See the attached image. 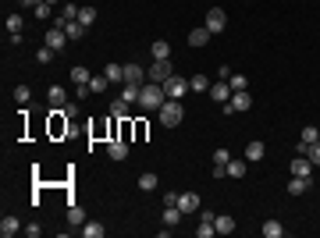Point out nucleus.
Here are the masks:
<instances>
[{"instance_id":"33","label":"nucleus","mask_w":320,"mask_h":238,"mask_svg":"<svg viewBox=\"0 0 320 238\" xmlns=\"http://www.w3.org/2000/svg\"><path fill=\"white\" fill-rule=\"evenodd\" d=\"M75 21H79V25H85V29H89V25L96 21V11H93V7H79V18H75Z\"/></svg>"},{"instance_id":"11","label":"nucleus","mask_w":320,"mask_h":238,"mask_svg":"<svg viewBox=\"0 0 320 238\" xmlns=\"http://www.w3.org/2000/svg\"><path fill=\"white\" fill-rule=\"evenodd\" d=\"M47 100H50V107H54V110L68 107V92H64L61 85H50V89H47Z\"/></svg>"},{"instance_id":"17","label":"nucleus","mask_w":320,"mask_h":238,"mask_svg":"<svg viewBox=\"0 0 320 238\" xmlns=\"http://www.w3.org/2000/svg\"><path fill=\"white\" fill-rule=\"evenodd\" d=\"M150 54H153V61H171V43H167V39H157V43L150 46Z\"/></svg>"},{"instance_id":"20","label":"nucleus","mask_w":320,"mask_h":238,"mask_svg":"<svg viewBox=\"0 0 320 238\" xmlns=\"http://www.w3.org/2000/svg\"><path fill=\"white\" fill-rule=\"evenodd\" d=\"M317 139H320V132L313 128V125H306V128H303V135H299V153H306V146H310V142H317Z\"/></svg>"},{"instance_id":"6","label":"nucleus","mask_w":320,"mask_h":238,"mask_svg":"<svg viewBox=\"0 0 320 238\" xmlns=\"http://www.w3.org/2000/svg\"><path fill=\"white\" fill-rule=\"evenodd\" d=\"M68 43H72V39H68V32H64V29H47V46H50L54 54H57V50H64Z\"/></svg>"},{"instance_id":"5","label":"nucleus","mask_w":320,"mask_h":238,"mask_svg":"<svg viewBox=\"0 0 320 238\" xmlns=\"http://www.w3.org/2000/svg\"><path fill=\"white\" fill-rule=\"evenodd\" d=\"M207 29H210L214 36L224 32V29H228V14H224L221 7H210V11H207Z\"/></svg>"},{"instance_id":"37","label":"nucleus","mask_w":320,"mask_h":238,"mask_svg":"<svg viewBox=\"0 0 320 238\" xmlns=\"http://www.w3.org/2000/svg\"><path fill=\"white\" fill-rule=\"evenodd\" d=\"M228 85H232V92H242V89H249V79H245V75H232Z\"/></svg>"},{"instance_id":"9","label":"nucleus","mask_w":320,"mask_h":238,"mask_svg":"<svg viewBox=\"0 0 320 238\" xmlns=\"http://www.w3.org/2000/svg\"><path fill=\"white\" fill-rule=\"evenodd\" d=\"M178 210L181 213H199V196L196 192H181L178 196Z\"/></svg>"},{"instance_id":"13","label":"nucleus","mask_w":320,"mask_h":238,"mask_svg":"<svg viewBox=\"0 0 320 238\" xmlns=\"http://www.w3.org/2000/svg\"><path fill=\"white\" fill-rule=\"evenodd\" d=\"M224 171H228V178H245V171H249V160H245V157H242V160H239V157H232Z\"/></svg>"},{"instance_id":"44","label":"nucleus","mask_w":320,"mask_h":238,"mask_svg":"<svg viewBox=\"0 0 320 238\" xmlns=\"http://www.w3.org/2000/svg\"><path fill=\"white\" fill-rule=\"evenodd\" d=\"M164 206H178V192H167L164 196Z\"/></svg>"},{"instance_id":"18","label":"nucleus","mask_w":320,"mask_h":238,"mask_svg":"<svg viewBox=\"0 0 320 238\" xmlns=\"http://www.w3.org/2000/svg\"><path fill=\"white\" fill-rule=\"evenodd\" d=\"M210 36H214V32H210L207 25H203V29H192V32H189V46H207Z\"/></svg>"},{"instance_id":"46","label":"nucleus","mask_w":320,"mask_h":238,"mask_svg":"<svg viewBox=\"0 0 320 238\" xmlns=\"http://www.w3.org/2000/svg\"><path fill=\"white\" fill-rule=\"evenodd\" d=\"M47 4H61V0H47Z\"/></svg>"},{"instance_id":"15","label":"nucleus","mask_w":320,"mask_h":238,"mask_svg":"<svg viewBox=\"0 0 320 238\" xmlns=\"http://www.w3.org/2000/svg\"><path fill=\"white\" fill-rule=\"evenodd\" d=\"M292 174L310 178V174H313V163H310V157H295V160H292Z\"/></svg>"},{"instance_id":"36","label":"nucleus","mask_w":320,"mask_h":238,"mask_svg":"<svg viewBox=\"0 0 320 238\" xmlns=\"http://www.w3.org/2000/svg\"><path fill=\"white\" fill-rule=\"evenodd\" d=\"M107 85H110V79H107V75H93V79H89V89H93V92H103Z\"/></svg>"},{"instance_id":"31","label":"nucleus","mask_w":320,"mask_h":238,"mask_svg":"<svg viewBox=\"0 0 320 238\" xmlns=\"http://www.w3.org/2000/svg\"><path fill=\"white\" fill-rule=\"evenodd\" d=\"M139 188H143V192H153V188H157V174H153V171L139 174Z\"/></svg>"},{"instance_id":"1","label":"nucleus","mask_w":320,"mask_h":238,"mask_svg":"<svg viewBox=\"0 0 320 238\" xmlns=\"http://www.w3.org/2000/svg\"><path fill=\"white\" fill-rule=\"evenodd\" d=\"M164 100H167V92H164L160 82H146V85L139 89V107H143V110H160Z\"/></svg>"},{"instance_id":"19","label":"nucleus","mask_w":320,"mask_h":238,"mask_svg":"<svg viewBox=\"0 0 320 238\" xmlns=\"http://www.w3.org/2000/svg\"><path fill=\"white\" fill-rule=\"evenodd\" d=\"M79 231H82V238H103V235H107V228H103V224H96V221H85Z\"/></svg>"},{"instance_id":"28","label":"nucleus","mask_w":320,"mask_h":238,"mask_svg":"<svg viewBox=\"0 0 320 238\" xmlns=\"http://www.w3.org/2000/svg\"><path fill=\"white\" fill-rule=\"evenodd\" d=\"M189 89H192V92H210V82H207V75H192V79H189Z\"/></svg>"},{"instance_id":"45","label":"nucleus","mask_w":320,"mask_h":238,"mask_svg":"<svg viewBox=\"0 0 320 238\" xmlns=\"http://www.w3.org/2000/svg\"><path fill=\"white\" fill-rule=\"evenodd\" d=\"M18 4H21L25 11H36V7H39V0H18Z\"/></svg>"},{"instance_id":"24","label":"nucleus","mask_w":320,"mask_h":238,"mask_svg":"<svg viewBox=\"0 0 320 238\" xmlns=\"http://www.w3.org/2000/svg\"><path fill=\"white\" fill-rule=\"evenodd\" d=\"M103 75L110 79V85H121V82H125V68H121V64H107Z\"/></svg>"},{"instance_id":"16","label":"nucleus","mask_w":320,"mask_h":238,"mask_svg":"<svg viewBox=\"0 0 320 238\" xmlns=\"http://www.w3.org/2000/svg\"><path fill=\"white\" fill-rule=\"evenodd\" d=\"M143 79H146L143 64H125V82H132V85H143Z\"/></svg>"},{"instance_id":"42","label":"nucleus","mask_w":320,"mask_h":238,"mask_svg":"<svg viewBox=\"0 0 320 238\" xmlns=\"http://www.w3.org/2000/svg\"><path fill=\"white\" fill-rule=\"evenodd\" d=\"M14 100H18V103H29V85H18V89H14Z\"/></svg>"},{"instance_id":"10","label":"nucleus","mask_w":320,"mask_h":238,"mask_svg":"<svg viewBox=\"0 0 320 238\" xmlns=\"http://www.w3.org/2000/svg\"><path fill=\"white\" fill-rule=\"evenodd\" d=\"M210 100L224 107V103L232 100V85H228V82H217V85H210Z\"/></svg>"},{"instance_id":"27","label":"nucleus","mask_w":320,"mask_h":238,"mask_svg":"<svg viewBox=\"0 0 320 238\" xmlns=\"http://www.w3.org/2000/svg\"><path fill=\"white\" fill-rule=\"evenodd\" d=\"M89 79H93V75H89V68H82V64H75V68H72V82H75V85H89Z\"/></svg>"},{"instance_id":"14","label":"nucleus","mask_w":320,"mask_h":238,"mask_svg":"<svg viewBox=\"0 0 320 238\" xmlns=\"http://www.w3.org/2000/svg\"><path fill=\"white\" fill-rule=\"evenodd\" d=\"M107 153H110V160H125L128 157V142L125 139H110L107 142Z\"/></svg>"},{"instance_id":"8","label":"nucleus","mask_w":320,"mask_h":238,"mask_svg":"<svg viewBox=\"0 0 320 238\" xmlns=\"http://www.w3.org/2000/svg\"><path fill=\"white\" fill-rule=\"evenodd\" d=\"M310 188H313V181H310V178H299V174H292V178H288V196H306Z\"/></svg>"},{"instance_id":"34","label":"nucleus","mask_w":320,"mask_h":238,"mask_svg":"<svg viewBox=\"0 0 320 238\" xmlns=\"http://www.w3.org/2000/svg\"><path fill=\"white\" fill-rule=\"evenodd\" d=\"M214 235H217L214 221H199V228H196V238H214Z\"/></svg>"},{"instance_id":"25","label":"nucleus","mask_w":320,"mask_h":238,"mask_svg":"<svg viewBox=\"0 0 320 238\" xmlns=\"http://www.w3.org/2000/svg\"><path fill=\"white\" fill-rule=\"evenodd\" d=\"M68 224H72V228H82V224H85V210L75 206V203L68 206Z\"/></svg>"},{"instance_id":"32","label":"nucleus","mask_w":320,"mask_h":238,"mask_svg":"<svg viewBox=\"0 0 320 238\" xmlns=\"http://www.w3.org/2000/svg\"><path fill=\"white\" fill-rule=\"evenodd\" d=\"M64 32H68V39H82V36H85V25H79V21H64Z\"/></svg>"},{"instance_id":"43","label":"nucleus","mask_w":320,"mask_h":238,"mask_svg":"<svg viewBox=\"0 0 320 238\" xmlns=\"http://www.w3.org/2000/svg\"><path fill=\"white\" fill-rule=\"evenodd\" d=\"M25 235H29V238H39V235H43V228L32 221V224H25Z\"/></svg>"},{"instance_id":"2","label":"nucleus","mask_w":320,"mask_h":238,"mask_svg":"<svg viewBox=\"0 0 320 238\" xmlns=\"http://www.w3.org/2000/svg\"><path fill=\"white\" fill-rule=\"evenodd\" d=\"M157 114H160V125H164V128H174V125H181V117H185V110H181V100H164Z\"/></svg>"},{"instance_id":"29","label":"nucleus","mask_w":320,"mask_h":238,"mask_svg":"<svg viewBox=\"0 0 320 238\" xmlns=\"http://www.w3.org/2000/svg\"><path fill=\"white\" fill-rule=\"evenodd\" d=\"M245 160H249V163L263 160V142H249V146H245Z\"/></svg>"},{"instance_id":"4","label":"nucleus","mask_w":320,"mask_h":238,"mask_svg":"<svg viewBox=\"0 0 320 238\" xmlns=\"http://www.w3.org/2000/svg\"><path fill=\"white\" fill-rule=\"evenodd\" d=\"M249 107H253V96H249V89H242V92H232V100L224 103V114H242Z\"/></svg>"},{"instance_id":"39","label":"nucleus","mask_w":320,"mask_h":238,"mask_svg":"<svg viewBox=\"0 0 320 238\" xmlns=\"http://www.w3.org/2000/svg\"><path fill=\"white\" fill-rule=\"evenodd\" d=\"M21 14H7V32H21Z\"/></svg>"},{"instance_id":"22","label":"nucleus","mask_w":320,"mask_h":238,"mask_svg":"<svg viewBox=\"0 0 320 238\" xmlns=\"http://www.w3.org/2000/svg\"><path fill=\"white\" fill-rule=\"evenodd\" d=\"M181 217H185V213H181L178 206H164V224H167V228H178Z\"/></svg>"},{"instance_id":"30","label":"nucleus","mask_w":320,"mask_h":238,"mask_svg":"<svg viewBox=\"0 0 320 238\" xmlns=\"http://www.w3.org/2000/svg\"><path fill=\"white\" fill-rule=\"evenodd\" d=\"M128 110H132V103H125L121 96H118V100L110 103V114H114V117H128Z\"/></svg>"},{"instance_id":"21","label":"nucleus","mask_w":320,"mask_h":238,"mask_svg":"<svg viewBox=\"0 0 320 238\" xmlns=\"http://www.w3.org/2000/svg\"><path fill=\"white\" fill-rule=\"evenodd\" d=\"M281 235H285V224L281 221H274V217L263 221V238H281Z\"/></svg>"},{"instance_id":"3","label":"nucleus","mask_w":320,"mask_h":238,"mask_svg":"<svg viewBox=\"0 0 320 238\" xmlns=\"http://www.w3.org/2000/svg\"><path fill=\"white\" fill-rule=\"evenodd\" d=\"M164 85V92H167V100H181L185 92H192L189 89V79H181V75H171L167 82H160Z\"/></svg>"},{"instance_id":"12","label":"nucleus","mask_w":320,"mask_h":238,"mask_svg":"<svg viewBox=\"0 0 320 238\" xmlns=\"http://www.w3.org/2000/svg\"><path fill=\"white\" fill-rule=\"evenodd\" d=\"M18 231H25V228H21V221L7 213V217L0 221V235H4V238H14V235H18Z\"/></svg>"},{"instance_id":"7","label":"nucleus","mask_w":320,"mask_h":238,"mask_svg":"<svg viewBox=\"0 0 320 238\" xmlns=\"http://www.w3.org/2000/svg\"><path fill=\"white\" fill-rule=\"evenodd\" d=\"M171 75H174L171 61H153V64H150V82H167Z\"/></svg>"},{"instance_id":"40","label":"nucleus","mask_w":320,"mask_h":238,"mask_svg":"<svg viewBox=\"0 0 320 238\" xmlns=\"http://www.w3.org/2000/svg\"><path fill=\"white\" fill-rule=\"evenodd\" d=\"M228 160H232L228 150H217V153H214V167H228Z\"/></svg>"},{"instance_id":"41","label":"nucleus","mask_w":320,"mask_h":238,"mask_svg":"<svg viewBox=\"0 0 320 238\" xmlns=\"http://www.w3.org/2000/svg\"><path fill=\"white\" fill-rule=\"evenodd\" d=\"M50 7H54V4L39 0V7H36V18H39V21H47V18H50Z\"/></svg>"},{"instance_id":"35","label":"nucleus","mask_w":320,"mask_h":238,"mask_svg":"<svg viewBox=\"0 0 320 238\" xmlns=\"http://www.w3.org/2000/svg\"><path fill=\"white\" fill-rule=\"evenodd\" d=\"M303 157H310V163H313V167H320V139L306 146V153H303Z\"/></svg>"},{"instance_id":"23","label":"nucleus","mask_w":320,"mask_h":238,"mask_svg":"<svg viewBox=\"0 0 320 238\" xmlns=\"http://www.w3.org/2000/svg\"><path fill=\"white\" fill-rule=\"evenodd\" d=\"M214 228H217V235H232V231H235V221H232L228 213H217V221H214Z\"/></svg>"},{"instance_id":"26","label":"nucleus","mask_w":320,"mask_h":238,"mask_svg":"<svg viewBox=\"0 0 320 238\" xmlns=\"http://www.w3.org/2000/svg\"><path fill=\"white\" fill-rule=\"evenodd\" d=\"M139 89H143V85L125 82V85H121V100H125V103H139Z\"/></svg>"},{"instance_id":"38","label":"nucleus","mask_w":320,"mask_h":238,"mask_svg":"<svg viewBox=\"0 0 320 238\" xmlns=\"http://www.w3.org/2000/svg\"><path fill=\"white\" fill-rule=\"evenodd\" d=\"M36 61H39V64H50V61H54V50H50V46L43 43V46L36 50Z\"/></svg>"}]
</instances>
